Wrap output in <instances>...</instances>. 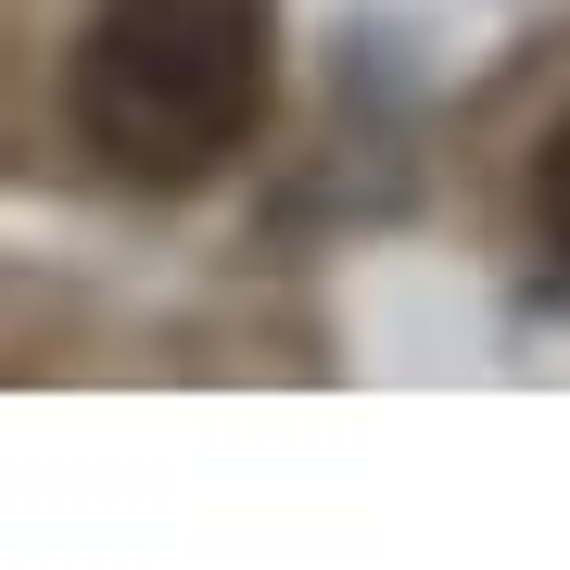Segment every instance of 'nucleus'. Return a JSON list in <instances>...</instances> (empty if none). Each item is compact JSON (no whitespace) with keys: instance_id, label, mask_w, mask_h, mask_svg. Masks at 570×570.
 Returning a JSON list of instances; mask_svg holds the SVG:
<instances>
[{"instance_id":"obj_1","label":"nucleus","mask_w":570,"mask_h":570,"mask_svg":"<svg viewBox=\"0 0 570 570\" xmlns=\"http://www.w3.org/2000/svg\"><path fill=\"white\" fill-rule=\"evenodd\" d=\"M266 127V0H102L77 39V140L127 190H190Z\"/></svg>"},{"instance_id":"obj_2","label":"nucleus","mask_w":570,"mask_h":570,"mask_svg":"<svg viewBox=\"0 0 570 570\" xmlns=\"http://www.w3.org/2000/svg\"><path fill=\"white\" fill-rule=\"evenodd\" d=\"M532 216H546V242L570 254V115H558V140H546V165H532Z\"/></svg>"}]
</instances>
